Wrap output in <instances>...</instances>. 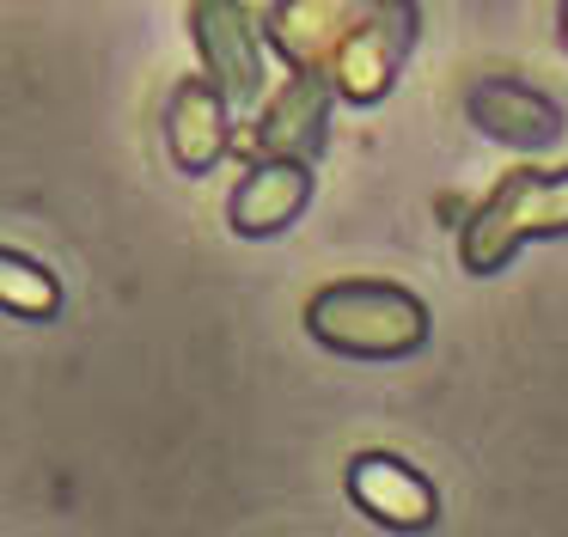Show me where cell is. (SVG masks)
Returning a JSON list of instances; mask_svg holds the SVG:
<instances>
[{
    "label": "cell",
    "mask_w": 568,
    "mask_h": 537,
    "mask_svg": "<svg viewBox=\"0 0 568 537\" xmlns=\"http://www.w3.org/2000/svg\"><path fill=\"white\" fill-rule=\"evenodd\" d=\"M434 317L422 293L397 281H324L306 300V336L348 361H404L428 342Z\"/></svg>",
    "instance_id": "obj_1"
},
{
    "label": "cell",
    "mask_w": 568,
    "mask_h": 537,
    "mask_svg": "<svg viewBox=\"0 0 568 537\" xmlns=\"http://www.w3.org/2000/svg\"><path fill=\"white\" fill-rule=\"evenodd\" d=\"M562 232H568V165L501 171V183L458 226V268L465 275H501L531 239H562Z\"/></svg>",
    "instance_id": "obj_2"
},
{
    "label": "cell",
    "mask_w": 568,
    "mask_h": 537,
    "mask_svg": "<svg viewBox=\"0 0 568 537\" xmlns=\"http://www.w3.org/2000/svg\"><path fill=\"white\" fill-rule=\"evenodd\" d=\"M190 43L202 55V80L233 110H263L270 98V37L245 0H190Z\"/></svg>",
    "instance_id": "obj_3"
},
{
    "label": "cell",
    "mask_w": 568,
    "mask_h": 537,
    "mask_svg": "<svg viewBox=\"0 0 568 537\" xmlns=\"http://www.w3.org/2000/svg\"><path fill=\"white\" fill-rule=\"evenodd\" d=\"M416 31H422V7L416 0H373L367 24L348 37V49L336 55L331 68V92L343 104L367 110V104H385L404 73L409 49H416Z\"/></svg>",
    "instance_id": "obj_4"
},
{
    "label": "cell",
    "mask_w": 568,
    "mask_h": 537,
    "mask_svg": "<svg viewBox=\"0 0 568 537\" xmlns=\"http://www.w3.org/2000/svg\"><path fill=\"white\" fill-rule=\"evenodd\" d=\"M367 12H373V0H275L263 12V37H270V49L294 73L331 80L336 55L367 24Z\"/></svg>",
    "instance_id": "obj_5"
},
{
    "label": "cell",
    "mask_w": 568,
    "mask_h": 537,
    "mask_svg": "<svg viewBox=\"0 0 568 537\" xmlns=\"http://www.w3.org/2000/svg\"><path fill=\"white\" fill-rule=\"evenodd\" d=\"M331 80L294 73L282 92L263 98V110L245 129V153L251 159H282V165H312L331 141Z\"/></svg>",
    "instance_id": "obj_6"
},
{
    "label": "cell",
    "mask_w": 568,
    "mask_h": 537,
    "mask_svg": "<svg viewBox=\"0 0 568 537\" xmlns=\"http://www.w3.org/2000/svg\"><path fill=\"white\" fill-rule=\"evenodd\" d=\"M465 116L477 134L501 146H519V153H538V146L562 141V104L544 98L538 85L514 80V73H483L465 92Z\"/></svg>",
    "instance_id": "obj_7"
},
{
    "label": "cell",
    "mask_w": 568,
    "mask_h": 537,
    "mask_svg": "<svg viewBox=\"0 0 568 537\" xmlns=\"http://www.w3.org/2000/svg\"><path fill=\"white\" fill-rule=\"evenodd\" d=\"M348 500L385 531H428L440 519L434 483L397 452H355L348 458Z\"/></svg>",
    "instance_id": "obj_8"
},
{
    "label": "cell",
    "mask_w": 568,
    "mask_h": 537,
    "mask_svg": "<svg viewBox=\"0 0 568 537\" xmlns=\"http://www.w3.org/2000/svg\"><path fill=\"white\" fill-rule=\"evenodd\" d=\"M165 153H172V165L190 171V178L214 171L233 153V104H226L202 73L172 85V104H165Z\"/></svg>",
    "instance_id": "obj_9"
},
{
    "label": "cell",
    "mask_w": 568,
    "mask_h": 537,
    "mask_svg": "<svg viewBox=\"0 0 568 537\" xmlns=\"http://www.w3.org/2000/svg\"><path fill=\"white\" fill-rule=\"evenodd\" d=\"M312 202V165H282V159H251L245 178L226 195V226L239 239H275L287 232Z\"/></svg>",
    "instance_id": "obj_10"
},
{
    "label": "cell",
    "mask_w": 568,
    "mask_h": 537,
    "mask_svg": "<svg viewBox=\"0 0 568 537\" xmlns=\"http://www.w3.org/2000/svg\"><path fill=\"white\" fill-rule=\"evenodd\" d=\"M0 312L43 324V317L62 312V281H55L50 268L38 263V256L7 251V244H0Z\"/></svg>",
    "instance_id": "obj_11"
},
{
    "label": "cell",
    "mask_w": 568,
    "mask_h": 537,
    "mask_svg": "<svg viewBox=\"0 0 568 537\" xmlns=\"http://www.w3.org/2000/svg\"><path fill=\"white\" fill-rule=\"evenodd\" d=\"M556 31H562V43H568V0H556Z\"/></svg>",
    "instance_id": "obj_12"
}]
</instances>
